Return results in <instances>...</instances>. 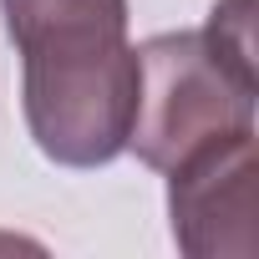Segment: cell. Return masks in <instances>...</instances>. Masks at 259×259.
<instances>
[{"label": "cell", "mask_w": 259, "mask_h": 259, "mask_svg": "<svg viewBox=\"0 0 259 259\" xmlns=\"http://www.w3.org/2000/svg\"><path fill=\"white\" fill-rule=\"evenodd\" d=\"M203 36H208V46L224 51L239 71L259 76V71H254V0H219L213 16H208V26H203Z\"/></svg>", "instance_id": "277c9868"}, {"label": "cell", "mask_w": 259, "mask_h": 259, "mask_svg": "<svg viewBox=\"0 0 259 259\" xmlns=\"http://www.w3.org/2000/svg\"><path fill=\"white\" fill-rule=\"evenodd\" d=\"M254 127L193 148L183 163L168 168V219L173 239L188 259H254L259 224H254Z\"/></svg>", "instance_id": "3957f363"}, {"label": "cell", "mask_w": 259, "mask_h": 259, "mask_svg": "<svg viewBox=\"0 0 259 259\" xmlns=\"http://www.w3.org/2000/svg\"><path fill=\"white\" fill-rule=\"evenodd\" d=\"M21 51L31 143L61 168H102L127 153L138 107V46L127 0H0Z\"/></svg>", "instance_id": "6da1fadb"}, {"label": "cell", "mask_w": 259, "mask_h": 259, "mask_svg": "<svg viewBox=\"0 0 259 259\" xmlns=\"http://www.w3.org/2000/svg\"><path fill=\"white\" fill-rule=\"evenodd\" d=\"M259 76L239 71L224 51L208 46L203 31H163L138 46V107L127 153L168 173L193 148L254 127Z\"/></svg>", "instance_id": "7a4b0ae2"}]
</instances>
